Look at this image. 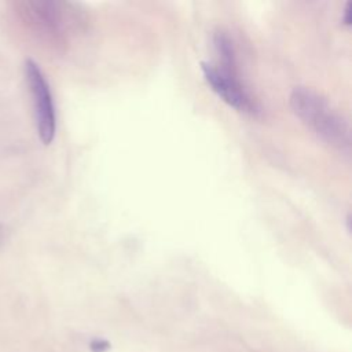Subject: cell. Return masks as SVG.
<instances>
[{
  "mask_svg": "<svg viewBox=\"0 0 352 352\" xmlns=\"http://www.w3.org/2000/svg\"><path fill=\"white\" fill-rule=\"evenodd\" d=\"M293 113L331 147L349 153L351 128L346 118L340 114L320 94L307 87H296L289 98Z\"/></svg>",
  "mask_w": 352,
  "mask_h": 352,
  "instance_id": "cell-1",
  "label": "cell"
},
{
  "mask_svg": "<svg viewBox=\"0 0 352 352\" xmlns=\"http://www.w3.org/2000/svg\"><path fill=\"white\" fill-rule=\"evenodd\" d=\"M16 15L28 30L40 41L59 45L65 38V15L62 4L54 1H22Z\"/></svg>",
  "mask_w": 352,
  "mask_h": 352,
  "instance_id": "cell-2",
  "label": "cell"
},
{
  "mask_svg": "<svg viewBox=\"0 0 352 352\" xmlns=\"http://www.w3.org/2000/svg\"><path fill=\"white\" fill-rule=\"evenodd\" d=\"M23 70L33 102L37 135L43 144H51L56 133V109L50 82L33 59L25 60Z\"/></svg>",
  "mask_w": 352,
  "mask_h": 352,
  "instance_id": "cell-3",
  "label": "cell"
},
{
  "mask_svg": "<svg viewBox=\"0 0 352 352\" xmlns=\"http://www.w3.org/2000/svg\"><path fill=\"white\" fill-rule=\"evenodd\" d=\"M201 70L210 89L228 106L249 114L257 111V104L239 81L236 69H226L216 63L201 62Z\"/></svg>",
  "mask_w": 352,
  "mask_h": 352,
  "instance_id": "cell-4",
  "label": "cell"
},
{
  "mask_svg": "<svg viewBox=\"0 0 352 352\" xmlns=\"http://www.w3.org/2000/svg\"><path fill=\"white\" fill-rule=\"evenodd\" d=\"M213 47L219 58V62L216 65L227 69H236L235 48L232 44V40L226 32L217 30L213 34Z\"/></svg>",
  "mask_w": 352,
  "mask_h": 352,
  "instance_id": "cell-5",
  "label": "cell"
},
{
  "mask_svg": "<svg viewBox=\"0 0 352 352\" xmlns=\"http://www.w3.org/2000/svg\"><path fill=\"white\" fill-rule=\"evenodd\" d=\"M341 21L345 26H351L352 23V1H346L342 10V16Z\"/></svg>",
  "mask_w": 352,
  "mask_h": 352,
  "instance_id": "cell-6",
  "label": "cell"
},
{
  "mask_svg": "<svg viewBox=\"0 0 352 352\" xmlns=\"http://www.w3.org/2000/svg\"><path fill=\"white\" fill-rule=\"evenodd\" d=\"M92 352H104L110 348V344L106 340H94L89 345Z\"/></svg>",
  "mask_w": 352,
  "mask_h": 352,
  "instance_id": "cell-7",
  "label": "cell"
},
{
  "mask_svg": "<svg viewBox=\"0 0 352 352\" xmlns=\"http://www.w3.org/2000/svg\"><path fill=\"white\" fill-rule=\"evenodd\" d=\"M345 221H346V231L351 232V216H349V214H346Z\"/></svg>",
  "mask_w": 352,
  "mask_h": 352,
  "instance_id": "cell-8",
  "label": "cell"
}]
</instances>
